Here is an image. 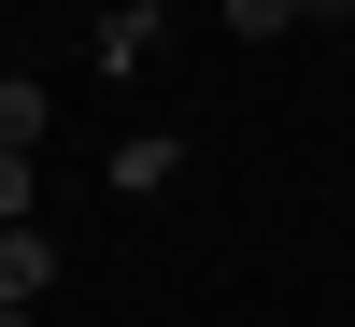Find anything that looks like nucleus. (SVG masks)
I'll use <instances>...</instances> for the list:
<instances>
[{"mask_svg":"<svg viewBox=\"0 0 355 327\" xmlns=\"http://www.w3.org/2000/svg\"><path fill=\"white\" fill-rule=\"evenodd\" d=\"M43 285H57V242H43V228H0V299H43Z\"/></svg>","mask_w":355,"mask_h":327,"instance_id":"f257e3e1","label":"nucleus"},{"mask_svg":"<svg viewBox=\"0 0 355 327\" xmlns=\"http://www.w3.org/2000/svg\"><path fill=\"white\" fill-rule=\"evenodd\" d=\"M171 171H185V142H171V128H142V142H114V199H157Z\"/></svg>","mask_w":355,"mask_h":327,"instance_id":"f03ea898","label":"nucleus"},{"mask_svg":"<svg viewBox=\"0 0 355 327\" xmlns=\"http://www.w3.org/2000/svg\"><path fill=\"white\" fill-rule=\"evenodd\" d=\"M142 57H157V0H114L100 15V72H142Z\"/></svg>","mask_w":355,"mask_h":327,"instance_id":"7ed1b4c3","label":"nucleus"},{"mask_svg":"<svg viewBox=\"0 0 355 327\" xmlns=\"http://www.w3.org/2000/svg\"><path fill=\"white\" fill-rule=\"evenodd\" d=\"M0 142H15V157L43 142V85H28V72H0Z\"/></svg>","mask_w":355,"mask_h":327,"instance_id":"20e7f679","label":"nucleus"},{"mask_svg":"<svg viewBox=\"0 0 355 327\" xmlns=\"http://www.w3.org/2000/svg\"><path fill=\"white\" fill-rule=\"evenodd\" d=\"M227 28H242V43L256 28H299V0H227Z\"/></svg>","mask_w":355,"mask_h":327,"instance_id":"39448f33","label":"nucleus"},{"mask_svg":"<svg viewBox=\"0 0 355 327\" xmlns=\"http://www.w3.org/2000/svg\"><path fill=\"white\" fill-rule=\"evenodd\" d=\"M0 327H28V313H15V299H0Z\"/></svg>","mask_w":355,"mask_h":327,"instance_id":"423d86ee","label":"nucleus"}]
</instances>
